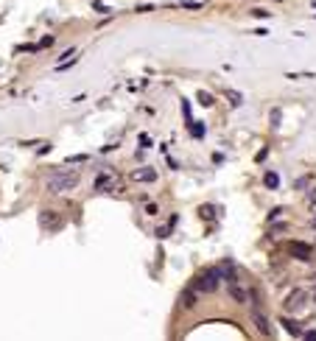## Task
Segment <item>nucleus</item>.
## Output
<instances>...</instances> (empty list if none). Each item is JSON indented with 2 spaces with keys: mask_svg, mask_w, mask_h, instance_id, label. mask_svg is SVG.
<instances>
[{
  "mask_svg": "<svg viewBox=\"0 0 316 341\" xmlns=\"http://www.w3.org/2000/svg\"><path fill=\"white\" fill-rule=\"evenodd\" d=\"M45 187H48V193H67L73 187H79V174L76 171H65V168L50 171L48 179H45Z\"/></svg>",
  "mask_w": 316,
  "mask_h": 341,
  "instance_id": "f257e3e1",
  "label": "nucleus"
},
{
  "mask_svg": "<svg viewBox=\"0 0 316 341\" xmlns=\"http://www.w3.org/2000/svg\"><path fill=\"white\" fill-rule=\"evenodd\" d=\"M219 282H221V271L219 269H207V271H201L199 277L193 280V291L196 294H213L216 288H219Z\"/></svg>",
  "mask_w": 316,
  "mask_h": 341,
  "instance_id": "f03ea898",
  "label": "nucleus"
},
{
  "mask_svg": "<svg viewBox=\"0 0 316 341\" xmlns=\"http://www.w3.org/2000/svg\"><path fill=\"white\" fill-rule=\"evenodd\" d=\"M92 187H95L98 193H112V190H121V179H118L115 174H98Z\"/></svg>",
  "mask_w": 316,
  "mask_h": 341,
  "instance_id": "7ed1b4c3",
  "label": "nucleus"
},
{
  "mask_svg": "<svg viewBox=\"0 0 316 341\" xmlns=\"http://www.w3.org/2000/svg\"><path fill=\"white\" fill-rule=\"evenodd\" d=\"M283 308H286V313H297V311H302V308H305V291H302V288H294V291L286 297Z\"/></svg>",
  "mask_w": 316,
  "mask_h": 341,
  "instance_id": "20e7f679",
  "label": "nucleus"
},
{
  "mask_svg": "<svg viewBox=\"0 0 316 341\" xmlns=\"http://www.w3.org/2000/svg\"><path fill=\"white\" fill-rule=\"evenodd\" d=\"M249 316H252V322H255V327L260 330V333L266 335V338H272V335H274V327H272V322H269V316H266V313H263L260 308H252V313H249Z\"/></svg>",
  "mask_w": 316,
  "mask_h": 341,
  "instance_id": "39448f33",
  "label": "nucleus"
},
{
  "mask_svg": "<svg viewBox=\"0 0 316 341\" xmlns=\"http://www.w3.org/2000/svg\"><path fill=\"white\" fill-rule=\"evenodd\" d=\"M288 252H291L297 260H302V263H308L310 258H313V246L305 243V240H291V246H288Z\"/></svg>",
  "mask_w": 316,
  "mask_h": 341,
  "instance_id": "423d86ee",
  "label": "nucleus"
},
{
  "mask_svg": "<svg viewBox=\"0 0 316 341\" xmlns=\"http://www.w3.org/2000/svg\"><path fill=\"white\" fill-rule=\"evenodd\" d=\"M39 227L48 229V232H54V229L62 227V218L56 216L54 210H42V213H39Z\"/></svg>",
  "mask_w": 316,
  "mask_h": 341,
  "instance_id": "0eeeda50",
  "label": "nucleus"
},
{
  "mask_svg": "<svg viewBox=\"0 0 316 341\" xmlns=\"http://www.w3.org/2000/svg\"><path fill=\"white\" fill-rule=\"evenodd\" d=\"M227 291H230V297H232L235 302H241V305H243L246 300H249V291L238 285V280H235V277H232V280H227Z\"/></svg>",
  "mask_w": 316,
  "mask_h": 341,
  "instance_id": "6e6552de",
  "label": "nucleus"
},
{
  "mask_svg": "<svg viewBox=\"0 0 316 341\" xmlns=\"http://www.w3.org/2000/svg\"><path fill=\"white\" fill-rule=\"evenodd\" d=\"M154 179H157L154 168H137V171H132V182H154Z\"/></svg>",
  "mask_w": 316,
  "mask_h": 341,
  "instance_id": "1a4fd4ad",
  "label": "nucleus"
},
{
  "mask_svg": "<svg viewBox=\"0 0 316 341\" xmlns=\"http://www.w3.org/2000/svg\"><path fill=\"white\" fill-rule=\"evenodd\" d=\"M280 322H283V327H286V330H288V333H291V335H302V327H299V324H297V322H294V319H291V316H286V319H280Z\"/></svg>",
  "mask_w": 316,
  "mask_h": 341,
  "instance_id": "9d476101",
  "label": "nucleus"
},
{
  "mask_svg": "<svg viewBox=\"0 0 316 341\" xmlns=\"http://www.w3.org/2000/svg\"><path fill=\"white\" fill-rule=\"evenodd\" d=\"M263 185H266V187H272V190H277V187H280V176L274 174V171H269V174L263 176Z\"/></svg>",
  "mask_w": 316,
  "mask_h": 341,
  "instance_id": "9b49d317",
  "label": "nucleus"
},
{
  "mask_svg": "<svg viewBox=\"0 0 316 341\" xmlns=\"http://www.w3.org/2000/svg\"><path fill=\"white\" fill-rule=\"evenodd\" d=\"M182 300H185V308H193L196 305V291H193V288H188V291L182 294Z\"/></svg>",
  "mask_w": 316,
  "mask_h": 341,
  "instance_id": "f8f14e48",
  "label": "nucleus"
},
{
  "mask_svg": "<svg viewBox=\"0 0 316 341\" xmlns=\"http://www.w3.org/2000/svg\"><path fill=\"white\" fill-rule=\"evenodd\" d=\"M188 126H190V134H193V137H204V126H201V123L188 120Z\"/></svg>",
  "mask_w": 316,
  "mask_h": 341,
  "instance_id": "ddd939ff",
  "label": "nucleus"
},
{
  "mask_svg": "<svg viewBox=\"0 0 316 341\" xmlns=\"http://www.w3.org/2000/svg\"><path fill=\"white\" fill-rule=\"evenodd\" d=\"M213 210H216V207H210V204H204V207H201L199 213H201V218H207V221H213V218H216V213H213Z\"/></svg>",
  "mask_w": 316,
  "mask_h": 341,
  "instance_id": "4468645a",
  "label": "nucleus"
},
{
  "mask_svg": "<svg viewBox=\"0 0 316 341\" xmlns=\"http://www.w3.org/2000/svg\"><path fill=\"white\" fill-rule=\"evenodd\" d=\"M199 104L201 107H213V95L210 92H199Z\"/></svg>",
  "mask_w": 316,
  "mask_h": 341,
  "instance_id": "2eb2a0df",
  "label": "nucleus"
},
{
  "mask_svg": "<svg viewBox=\"0 0 316 341\" xmlns=\"http://www.w3.org/2000/svg\"><path fill=\"white\" fill-rule=\"evenodd\" d=\"M84 160H87V154H76V157H67L65 165H73V162H84Z\"/></svg>",
  "mask_w": 316,
  "mask_h": 341,
  "instance_id": "dca6fc26",
  "label": "nucleus"
},
{
  "mask_svg": "<svg viewBox=\"0 0 316 341\" xmlns=\"http://www.w3.org/2000/svg\"><path fill=\"white\" fill-rule=\"evenodd\" d=\"M302 341H316V330H302Z\"/></svg>",
  "mask_w": 316,
  "mask_h": 341,
  "instance_id": "f3484780",
  "label": "nucleus"
},
{
  "mask_svg": "<svg viewBox=\"0 0 316 341\" xmlns=\"http://www.w3.org/2000/svg\"><path fill=\"white\" fill-rule=\"evenodd\" d=\"M168 235H171V227H160L157 229V238H168Z\"/></svg>",
  "mask_w": 316,
  "mask_h": 341,
  "instance_id": "a211bd4d",
  "label": "nucleus"
},
{
  "mask_svg": "<svg viewBox=\"0 0 316 341\" xmlns=\"http://www.w3.org/2000/svg\"><path fill=\"white\" fill-rule=\"evenodd\" d=\"M308 202H310V207L316 210V190H310V193H308Z\"/></svg>",
  "mask_w": 316,
  "mask_h": 341,
  "instance_id": "6ab92c4d",
  "label": "nucleus"
},
{
  "mask_svg": "<svg viewBox=\"0 0 316 341\" xmlns=\"http://www.w3.org/2000/svg\"><path fill=\"white\" fill-rule=\"evenodd\" d=\"M310 227H313V229H316V218H313V224H310Z\"/></svg>",
  "mask_w": 316,
  "mask_h": 341,
  "instance_id": "aec40b11",
  "label": "nucleus"
},
{
  "mask_svg": "<svg viewBox=\"0 0 316 341\" xmlns=\"http://www.w3.org/2000/svg\"><path fill=\"white\" fill-rule=\"evenodd\" d=\"M313 282H316V274H313Z\"/></svg>",
  "mask_w": 316,
  "mask_h": 341,
  "instance_id": "412c9836",
  "label": "nucleus"
}]
</instances>
